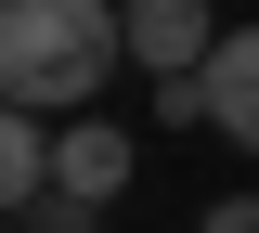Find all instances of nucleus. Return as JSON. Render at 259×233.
Masks as SVG:
<instances>
[{
  "mask_svg": "<svg viewBox=\"0 0 259 233\" xmlns=\"http://www.w3.org/2000/svg\"><path fill=\"white\" fill-rule=\"evenodd\" d=\"M117 65H130V13L117 0H0V104L78 117V104H104Z\"/></svg>",
  "mask_w": 259,
  "mask_h": 233,
  "instance_id": "f257e3e1",
  "label": "nucleus"
},
{
  "mask_svg": "<svg viewBox=\"0 0 259 233\" xmlns=\"http://www.w3.org/2000/svg\"><path fill=\"white\" fill-rule=\"evenodd\" d=\"M130 168H143V143H130L117 117H91V104H78V117H52V181H65V195L117 207V195H130Z\"/></svg>",
  "mask_w": 259,
  "mask_h": 233,
  "instance_id": "f03ea898",
  "label": "nucleus"
},
{
  "mask_svg": "<svg viewBox=\"0 0 259 233\" xmlns=\"http://www.w3.org/2000/svg\"><path fill=\"white\" fill-rule=\"evenodd\" d=\"M117 13H130V65H156V78H194L221 52V13L207 0H117Z\"/></svg>",
  "mask_w": 259,
  "mask_h": 233,
  "instance_id": "7ed1b4c3",
  "label": "nucleus"
},
{
  "mask_svg": "<svg viewBox=\"0 0 259 233\" xmlns=\"http://www.w3.org/2000/svg\"><path fill=\"white\" fill-rule=\"evenodd\" d=\"M194 91H207V130L233 156H259V26H221V52L194 65Z\"/></svg>",
  "mask_w": 259,
  "mask_h": 233,
  "instance_id": "20e7f679",
  "label": "nucleus"
},
{
  "mask_svg": "<svg viewBox=\"0 0 259 233\" xmlns=\"http://www.w3.org/2000/svg\"><path fill=\"white\" fill-rule=\"evenodd\" d=\"M26 195H52V117L39 104H0V220Z\"/></svg>",
  "mask_w": 259,
  "mask_h": 233,
  "instance_id": "39448f33",
  "label": "nucleus"
},
{
  "mask_svg": "<svg viewBox=\"0 0 259 233\" xmlns=\"http://www.w3.org/2000/svg\"><path fill=\"white\" fill-rule=\"evenodd\" d=\"M13 233H104V207L52 181V195H26V207H13Z\"/></svg>",
  "mask_w": 259,
  "mask_h": 233,
  "instance_id": "423d86ee",
  "label": "nucleus"
},
{
  "mask_svg": "<svg viewBox=\"0 0 259 233\" xmlns=\"http://www.w3.org/2000/svg\"><path fill=\"white\" fill-rule=\"evenodd\" d=\"M194 233H259V195H221V207H207Z\"/></svg>",
  "mask_w": 259,
  "mask_h": 233,
  "instance_id": "0eeeda50",
  "label": "nucleus"
}]
</instances>
